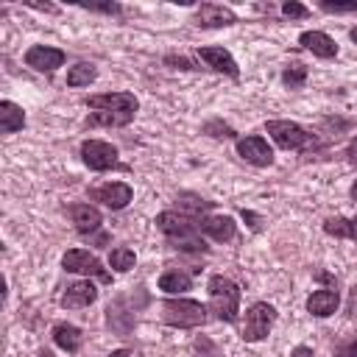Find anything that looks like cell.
Here are the masks:
<instances>
[{"instance_id":"21","label":"cell","mask_w":357,"mask_h":357,"mask_svg":"<svg viewBox=\"0 0 357 357\" xmlns=\"http://www.w3.org/2000/svg\"><path fill=\"white\" fill-rule=\"evenodd\" d=\"M190 284H192L190 276L181 271H167L159 276V290H165V293H184V290H190Z\"/></svg>"},{"instance_id":"30","label":"cell","mask_w":357,"mask_h":357,"mask_svg":"<svg viewBox=\"0 0 357 357\" xmlns=\"http://www.w3.org/2000/svg\"><path fill=\"white\" fill-rule=\"evenodd\" d=\"M84 8H89V11H106V14H117L120 11V6H114V3H100V6H84Z\"/></svg>"},{"instance_id":"18","label":"cell","mask_w":357,"mask_h":357,"mask_svg":"<svg viewBox=\"0 0 357 357\" xmlns=\"http://www.w3.org/2000/svg\"><path fill=\"white\" fill-rule=\"evenodd\" d=\"M340 298H337V290H315L310 298H307V310L315 315V318H326L337 310Z\"/></svg>"},{"instance_id":"23","label":"cell","mask_w":357,"mask_h":357,"mask_svg":"<svg viewBox=\"0 0 357 357\" xmlns=\"http://www.w3.org/2000/svg\"><path fill=\"white\" fill-rule=\"evenodd\" d=\"M89 81H95V67L92 64L81 61V64L70 67V73H67V84L70 86H86Z\"/></svg>"},{"instance_id":"5","label":"cell","mask_w":357,"mask_h":357,"mask_svg":"<svg viewBox=\"0 0 357 357\" xmlns=\"http://www.w3.org/2000/svg\"><path fill=\"white\" fill-rule=\"evenodd\" d=\"M268 134L273 137V142L284 151H301L307 145H315V137L307 134L298 123H290V120H268Z\"/></svg>"},{"instance_id":"15","label":"cell","mask_w":357,"mask_h":357,"mask_svg":"<svg viewBox=\"0 0 357 357\" xmlns=\"http://www.w3.org/2000/svg\"><path fill=\"white\" fill-rule=\"evenodd\" d=\"M198 56H201L212 70H218V73H226V75H231V78H237V75H240L237 61H234V59H231V53H229V50H223V47H201V50H198Z\"/></svg>"},{"instance_id":"9","label":"cell","mask_w":357,"mask_h":357,"mask_svg":"<svg viewBox=\"0 0 357 357\" xmlns=\"http://www.w3.org/2000/svg\"><path fill=\"white\" fill-rule=\"evenodd\" d=\"M131 195H134L131 187L123 184V181H109V184H100V187H95V190L89 192L92 201H100V204L109 206V209H123V206H128Z\"/></svg>"},{"instance_id":"4","label":"cell","mask_w":357,"mask_h":357,"mask_svg":"<svg viewBox=\"0 0 357 357\" xmlns=\"http://www.w3.org/2000/svg\"><path fill=\"white\" fill-rule=\"evenodd\" d=\"M162 321L170 326H201L206 321V310L204 304L192 301V298H167L162 304Z\"/></svg>"},{"instance_id":"40","label":"cell","mask_w":357,"mask_h":357,"mask_svg":"<svg viewBox=\"0 0 357 357\" xmlns=\"http://www.w3.org/2000/svg\"><path fill=\"white\" fill-rule=\"evenodd\" d=\"M39 357H53V354H50V351H42V354H39Z\"/></svg>"},{"instance_id":"17","label":"cell","mask_w":357,"mask_h":357,"mask_svg":"<svg viewBox=\"0 0 357 357\" xmlns=\"http://www.w3.org/2000/svg\"><path fill=\"white\" fill-rule=\"evenodd\" d=\"M70 218H73V223H75V229L81 234H89V231H95L100 226V212L95 206H89V204H73L70 206Z\"/></svg>"},{"instance_id":"35","label":"cell","mask_w":357,"mask_h":357,"mask_svg":"<svg viewBox=\"0 0 357 357\" xmlns=\"http://www.w3.org/2000/svg\"><path fill=\"white\" fill-rule=\"evenodd\" d=\"M346 153H349V159H354V162H357V137L349 142V151H346Z\"/></svg>"},{"instance_id":"12","label":"cell","mask_w":357,"mask_h":357,"mask_svg":"<svg viewBox=\"0 0 357 357\" xmlns=\"http://www.w3.org/2000/svg\"><path fill=\"white\" fill-rule=\"evenodd\" d=\"M195 22L204 25V28H220V25H234L237 17L231 8L226 6H218V3H204L195 14Z\"/></svg>"},{"instance_id":"37","label":"cell","mask_w":357,"mask_h":357,"mask_svg":"<svg viewBox=\"0 0 357 357\" xmlns=\"http://www.w3.org/2000/svg\"><path fill=\"white\" fill-rule=\"evenodd\" d=\"M351 240H357V218L351 220Z\"/></svg>"},{"instance_id":"24","label":"cell","mask_w":357,"mask_h":357,"mask_svg":"<svg viewBox=\"0 0 357 357\" xmlns=\"http://www.w3.org/2000/svg\"><path fill=\"white\" fill-rule=\"evenodd\" d=\"M282 81H284L290 89L301 86V84L307 81V67H304V64H290V67H284V73H282Z\"/></svg>"},{"instance_id":"32","label":"cell","mask_w":357,"mask_h":357,"mask_svg":"<svg viewBox=\"0 0 357 357\" xmlns=\"http://www.w3.org/2000/svg\"><path fill=\"white\" fill-rule=\"evenodd\" d=\"M243 218H245V220H248V226H251V229H254V231H257V229H259V218H257V215H254V212H245V209H243Z\"/></svg>"},{"instance_id":"16","label":"cell","mask_w":357,"mask_h":357,"mask_svg":"<svg viewBox=\"0 0 357 357\" xmlns=\"http://www.w3.org/2000/svg\"><path fill=\"white\" fill-rule=\"evenodd\" d=\"M298 42H301L307 50H312L315 56H321V59L337 56V45H335L324 31H304V33L298 36Z\"/></svg>"},{"instance_id":"20","label":"cell","mask_w":357,"mask_h":357,"mask_svg":"<svg viewBox=\"0 0 357 357\" xmlns=\"http://www.w3.org/2000/svg\"><path fill=\"white\" fill-rule=\"evenodd\" d=\"M22 126H25L22 109H20L17 103H11V100H3V103H0V128H3V134H14V131H20Z\"/></svg>"},{"instance_id":"28","label":"cell","mask_w":357,"mask_h":357,"mask_svg":"<svg viewBox=\"0 0 357 357\" xmlns=\"http://www.w3.org/2000/svg\"><path fill=\"white\" fill-rule=\"evenodd\" d=\"M346 312H349V318L357 324V287H351L349 290V301H346Z\"/></svg>"},{"instance_id":"2","label":"cell","mask_w":357,"mask_h":357,"mask_svg":"<svg viewBox=\"0 0 357 357\" xmlns=\"http://www.w3.org/2000/svg\"><path fill=\"white\" fill-rule=\"evenodd\" d=\"M156 226L170 237V243H176V248L184 251H204V240H198V218L187 215V212H162L156 218Z\"/></svg>"},{"instance_id":"33","label":"cell","mask_w":357,"mask_h":357,"mask_svg":"<svg viewBox=\"0 0 357 357\" xmlns=\"http://www.w3.org/2000/svg\"><path fill=\"white\" fill-rule=\"evenodd\" d=\"M337 357H357V340L354 343H349L346 349H340V354Z\"/></svg>"},{"instance_id":"34","label":"cell","mask_w":357,"mask_h":357,"mask_svg":"<svg viewBox=\"0 0 357 357\" xmlns=\"http://www.w3.org/2000/svg\"><path fill=\"white\" fill-rule=\"evenodd\" d=\"M290 357H312V349L310 346H298V349H293Z\"/></svg>"},{"instance_id":"19","label":"cell","mask_w":357,"mask_h":357,"mask_svg":"<svg viewBox=\"0 0 357 357\" xmlns=\"http://www.w3.org/2000/svg\"><path fill=\"white\" fill-rule=\"evenodd\" d=\"M53 343H56L59 349H64L67 354H75V351L81 349V343H84V335H81V329L73 326V324H56V326H53Z\"/></svg>"},{"instance_id":"3","label":"cell","mask_w":357,"mask_h":357,"mask_svg":"<svg viewBox=\"0 0 357 357\" xmlns=\"http://www.w3.org/2000/svg\"><path fill=\"white\" fill-rule=\"evenodd\" d=\"M209 307L212 312L226 321V324H234L237 321V312H240V287L226 279V276H212L209 279Z\"/></svg>"},{"instance_id":"11","label":"cell","mask_w":357,"mask_h":357,"mask_svg":"<svg viewBox=\"0 0 357 357\" xmlns=\"http://www.w3.org/2000/svg\"><path fill=\"white\" fill-rule=\"evenodd\" d=\"M237 153L245 162L257 165V167H265V165L273 162V151H271V145L262 137H243V139H237Z\"/></svg>"},{"instance_id":"8","label":"cell","mask_w":357,"mask_h":357,"mask_svg":"<svg viewBox=\"0 0 357 357\" xmlns=\"http://www.w3.org/2000/svg\"><path fill=\"white\" fill-rule=\"evenodd\" d=\"M61 265H64V271H70V273H86V276H98L100 282H112V276L103 271V265H100L89 251H84V248L67 251L64 259H61Z\"/></svg>"},{"instance_id":"6","label":"cell","mask_w":357,"mask_h":357,"mask_svg":"<svg viewBox=\"0 0 357 357\" xmlns=\"http://www.w3.org/2000/svg\"><path fill=\"white\" fill-rule=\"evenodd\" d=\"M273 321H276V310H273L268 301L251 304L248 312H245V324H243V340H248V343L262 340V337L271 332Z\"/></svg>"},{"instance_id":"13","label":"cell","mask_w":357,"mask_h":357,"mask_svg":"<svg viewBox=\"0 0 357 357\" xmlns=\"http://www.w3.org/2000/svg\"><path fill=\"white\" fill-rule=\"evenodd\" d=\"M198 229L204 234H209L218 243H226L234 237V220L229 215H209V218H198Z\"/></svg>"},{"instance_id":"27","label":"cell","mask_w":357,"mask_h":357,"mask_svg":"<svg viewBox=\"0 0 357 357\" xmlns=\"http://www.w3.org/2000/svg\"><path fill=\"white\" fill-rule=\"evenodd\" d=\"M321 8H324V11H335V14L357 11V0H351V3H329V0H324V3H321Z\"/></svg>"},{"instance_id":"38","label":"cell","mask_w":357,"mask_h":357,"mask_svg":"<svg viewBox=\"0 0 357 357\" xmlns=\"http://www.w3.org/2000/svg\"><path fill=\"white\" fill-rule=\"evenodd\" d=\"M351 198H354V201H357V184H354V187H351Z\"/></svg>"},{"instance_id":"26","label":"cell","mask_w":357,"mask_h":357,"mask_svg":"<svg viewBox=\"0 0 357 357\" xmlns=\"http://www.w3.org/2000/svg\"><path fill=\"white\" fill-rule=\"evenodd\" d=\"M282 14H284V17H290V20H301V17H307L310 11H307V6H301V3H293V0H290V3H284V6H282Z\"/></svg>"},{"instance_id":"14","label":"cell","mask_w":357,"mask_h":357,"mask_svg":"<svg viewBox=\"0 0 357 357\" xmlns=\"http://www.w3.org/2000/svg\"><path fill=\"white\" fill-rule=\"evenodd\" d=\"M95 298H98V287H95L92 282H75V284H70V287L64 290L61 304H64L67 310H78V307H89Z\"/></svg>"},{"instance_id":"22","label":"cell","mask_w":357,"mask_h":357,"mask_svg":"<svg viewBox=\"0 0 357 357\" xmlns=\"http://www.w3.org/2000/svg\"><path fill=\"white\" fill-rule=\"evenodd\" d=\"M134 262H137V257H134V251H131V248H126V245L112 248V254H109V265H112L114 271H120V273L131 271V268H134Z\"/></svg>"},{"instance_id":"10","label":"cell","mask_w":357,"mask_h":357,"mask_svg":"<svg viewBox=\"0 0 357 357\" xmlns=\"http://www.w3.org/2000/svg\"><path fill=\"white\" fill-rule=\"evenodd\" d=\"M25 64L31 70H39V73H53L56 67L64 64V53L59 47H47V45H33L28 47L25 53Z\"/></svg>"},{"instance_id":"29","label":"cell","mask_w":357,"mask_h":357,"mask_svg":"<svg viewBox=\"0 0 357 357\" xmlns=\"http://www.w3.org/2000/svg\"><path fill=\"white\" fill-rule=\"evenodd\" d=\"M206 131H218L215 137H234V131L229 126H220V123H206Z\"/></svg>"},{"instance_id":"31","label":"cell","mask_w":357,"mask_h":357,"mask_svg":"<svg viewBox=\"0 0 357 357\" xmlns=\"http://www.w3.org/2000/svg\"><path fill=\"white\" fill-rule=\"evenodd\" d=\"M165 61H167V64H176L178 70H192V64H190L187 59H181V56H167Z\"/></svg>"},{"instance_id":"7","label":"cell","mask_w":357,"mask_h":357,"mask_svg":"<svg viewBox=\"0 0 357 357\" xmlns=\"http://www.w3.org/2000/svg\"><path fill=\"white\" fill-rule=\"evenodd\" d=\"M81 159L89 170H109L117 165V148L103 139H86L81 145Z\"/></svg>"},{"instance_id":"1","label":"cell","mask_w":357,"mask_h":357,"mask_svg":"<svg viewBox=\"0 0 357 357\" xmlns=\"http://www.w3.org/2000/svg\"><path fill=\"white\" fill-rule=\"evenodd\" d=\"M86 106L98 109L89 117V126H128L139 103L131 92H106L86 98Z\"/></svg>"},{"instance_id":"39","label":"cell","mask_w":357,"mask_h":357,"mask_svg":"<svg viewBox=\"0 0 357 357\" xmlns=\"http://www.w3.org/2000/svg\"><path fill=\"white\" fill-rule=\"evenodd\" d=\"M349 36H351V39L357 42V28H351V33H349Z\"/></svg>"},{"instance_id":"25","label":"cell","mask_w":357,"mask_h":357,"mask_svg":"<svg viewBox=\"0 0 357 357\" xmlns=\"http://www.w3.org/2000/svg\"><path fill=\"white\" fill-rule=\"evenodd\" d=\"M324 229L335 237H351V220H346V218H329L324 223Z\"/></svg>"},{"instance_id":"36","label":"cell","mask_w":357,"mask_h":357,"mask_svg":"<svg viewBox=\"0 0 357 357\" xmlns=\"http://www.w3.org/2000/svg\"><path fill=\"white\" fill-rule=\"evenodd\" d=\"M109 357H131V351H126V349H117V351H112Z\"/></svg>"}]
</instances>
